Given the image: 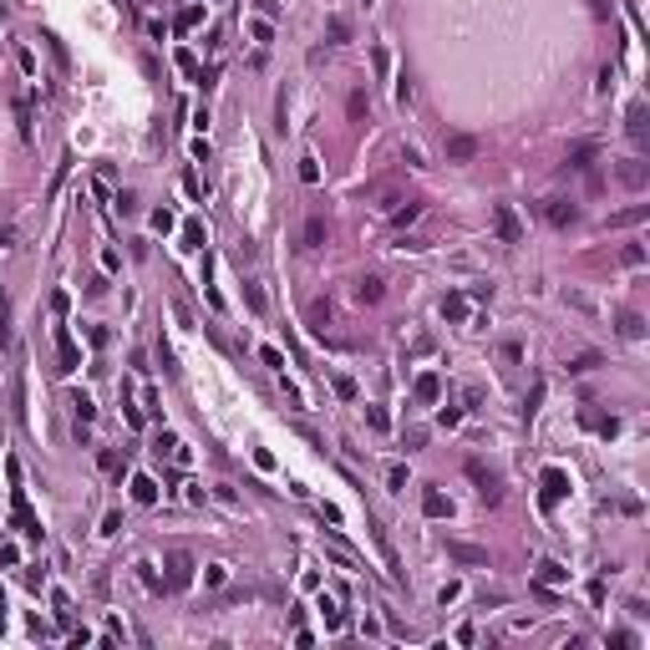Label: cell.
<instances>
[{"label": "cell", "mask_w": 650, "mask_h": 650, "mask_svg": "<svg viewBox=\"0 0 650 650\" xmlns=\"http://www.w3.org/2000/svg\"><path fill=\"white\" fill-rule=\"evenodd\" d=\"M462 473L478 483V493H483V503H488V508H498V498H503L498 473H493V467H483V458H462Z\"/></svg>", "instance_id": "obj_1"}, {"label": "cell", "mask_w": 650, "mask_h": 650, "mask_svg": "<svg viewBox=\"0 0 650 650\" xmlns=\"http://www.w3.org/2000/svg\"><path fill=\"white\" fill-rule=\"evenodd\" d=\"M493 234H498L503 244H524V224H518V214L508 203H493Z\"/></svg>", "instance_id": "obj_2"}, {"label": "cell", "mask_w": 650, "mask_h": 650, "mask_svg": "<svg viewBox=\"0 0 650 650\" xmlns=\"http://www.w3.org/2000/svg\"><path fill=\"white\" fill-rule=\"evenodd\" d=\"M193 584V559L183 549H173L168 554V590H188Z\"/></svg>", "instance_id": "obj_3"}, {"label": "cell", "mask_w": 650, "mask_h": 650, "mask_svg": "<svg viewBox=\"0 0 650 650\" xmlns=\"http://www.w3.org/2000/svg\"><path fill=\"white\" fill-rule=\"evenodd\" d=\"M325 239H330V224L320 214H310L305 229H300V249H325Z\"/></svg>", "instance_id": "obj_4"}, {"label": "cell", "mask_w": 650, "mask_h": 650, "mask_svg": "<svg viewBox=\"0 0 650 650\" xmlns=\"http://www.w3.org/2000/svg\"><path fill=\"white\" fill-rule=\"evenodd\" d=\"M564 493H569V473L564 467H549V473H543V508H554Z\"/></svg>", "instance_id": "obj_5"}, {"label": "cell", "mask_w": 650, "mask_h": 650, "mask_svg": "<svg viewBox=\"0 0 650 650\" xmlns=\"http://www.w3.org/2000/svg\"><path fill=\"white\" fill-rule=\"evenodd\" d=\"M543 218H549L554 229H569V224L579 218V209H574L569 199H549V203H543Z\"/></svg>", "instance_id": "obj_6"}, {"label": "cell", "mask_w": 650, "mask_h": 650, "mask_svg": "<svg viewBox=\"0 0 650 650\" xmlns=\"http://www.w3.org/2000/svg\"><path fill=\"white\" fill-rule=\"evenodd\" d=\"M473 158H478V137H467V133L447 137V163H473Z\"/></svg>", "instance_id": "obj_7"}, {"label": "cell", "mask_w": 650, "mask_h": 650, "mask_svg": "<svg viewBox=\"0 0 650 650\" xmlns=\"http://www.w3.org/2000/svg\"><path fill=\"white\" fill-rule=\"evenodd\" d=\"M56 350H61V371H76V366H82V350L71 346L67 325H56Z\"/></svg>", "instance_id": "obj_8"}, {"label": "cell", "mask_w": 650, "mask_h": 650, "mask_svg": "<svg viewBox=\"0 0 650 650\" xmlns=\"http://www.w3.org/2000/svg\"><path fill=\"white\" fill-rule=\"evenodd\" d=\"M366 112H371V97L361 92V87H350V97H346V117H350V122H366Z\"/></svg>", "instance_id": "obj_9"}, {"label": "cell", "mask_w": 650, "mask_h": 650, "mask_svg": "<svg viewBox=\"0 0 650 650\" xmlns=\"http://www.w3.org/2000/svg\"><path fill=\"white\" fill-rule=\"evenodd\" d=\"M447 554H452V559H462V564H488V549H478V543H458V539H452V543H447Z\"/></svg>", "instance_id": "obj_10"}, {"label": "cell", "mask_w": 650, "mask_h": 650, "mask_svg": "<svg viewBox=\"0 0 650 650\" xmlns=\"http://www.w3.org/2000/svg\"><path fill=\"white\" fill-rule=\"evenodd\" d=\"M442 320L462 325L467 320V295H442Z\"/></svg>", "instance_id": "obj_11"}, {"label": "cell", "mask_w": 650, "mask_h": 650, "mask_svg": "<svg viewBox=\"0 0 650 650\" xmlns=\"http://www.w3.org/2000/svg\"><path fill=\"white\" fill-rule=\"evenodd\" d=\"M381 295H386V284L376 280V275H366V280H356V300H361V305H376V300H381Z\"/></svg>", "instance_id": "obj_12"}, {"label": "cell", "mask_w": 650, "mask_h": 650, "mask_svg": "<svg viewBox=\"0 0 650 650\" xmlns=\"http://www.w3.org/2000/svg\"><path fill=\"white\" fill-rule=\"evenodd\" d=\"M422 513H427V518H447V513H452V503L442 498L437 488H427V493H422Z\"/></svg>", "instance_id": "obj_13"}, {"label": "cell", "mask_w": 650, "mask_h": 650, "mask_svg": "<svg viewBox=\"0 0 650 650\" xmlns=\"http://www.w3.org/2000/svg\"><path fill=\"white\" fill-rule=\"evenodd\" d=\"M442 396V376L437 371H422L417 376V401H437Z\"/></svg>", "instance_id": "obj_14"}, {"label": "cell", "mask_w": 650, "mask_h": 650, "mask_svg": "<svg viewBox=\"0 0 650 650\" xmlns=\"http://www.w3.org/2000/svg\"><path fill=\"white\" fill-rule=\"evenodd\" d=\"M620 183H625V188H645V163L630 158L625 168H620Z\"/></svg>", "instance_id": "obj_15"}, {"label": "cell", "mask_w": 650, "mask_h": 650, "mask_svg": "<svg viewBox=\"0 0 650 650\" xmlns=\"http://www.w3.org/2000/svg\"><path fill=\"white\" fill-rule=\"evenodd\" d=\"M564 579H569L564 564H554V559H543V564H539V584H549V590H554V584H564Z\"/></svg>", "instance_id": "obj_16"}, {"label": "cell", "mask_w": 650, "mask_h": 650, "mask_svg": "<svg viewBox=\"0 0 650 650\" xmlns=\"http://www.w3.org/2000/svg\"><path fill=\"white\" fill-rule=\"evenodd\" d=\"M640 218H650V203H635V209H625V214H615V218H609V229H625V224H640Z\"/></svg>", "instance_id": "obj_17"}, {"label": "cell", "mask_w": 650, "mask_h": 650, "mask_svg": "<svg viewBox=\"0 0 650 650\" xmlns=\"http://www.w3.org/2000/svg\"><path fill=\"white\" fill-rule=\"evenodd\" d=\"M590 163H594V142H579V148L569 153V163H564V168H574V173H584Z\"/></svg>", "instance_id": "obj_18"}, {"label": "cell", "mask_w": 650, "mask_h": 650, "mask_svg": "<svg viewBox=\"0 0 650 650\" xmlns=\"http://www.w3.org/2000/svg\"><path fill=\"white\" fill-rule=\"evenodd\" d=\"M320 615H325V630H346V609H335V600H320Z\"/></svg>", "instance_id": "obj_19"}, {"label": "cell", "mask_w": 650, "mask_h": 650, "mask_svg": "<svg viewBox=\"0 0 650 650\" xmlns=\"http://www.w3.org/2000/svg\"><path fill=\"white\" fill-rule=\"evenodd\" d=\"M133 498L137 503H158V483H153V478H133Z\"/></svg>", "instance_id": "obj_20"}, {"label": "cell", "mask_w": 650, "mask_h": 650, "mask_svg": "<svg viewBox=\"0 0 650 650\" xmlns=\"http://www.w3.org/2000/svg\"><path fill=\"white\" fill-rule=\"evenodd\" d=\"M137 579L148 584L153 594H163V590H168V579H163V574H158V569H153V564H137Z\"/></svg>", "instance_id": "obj_21"}, {"label": "cell", "mask_w": 650, "mask_h": 650, "mask_svg": "<svg viewBox=\"0 0 650 650\" xmlns=\"http://www.w3.org/2000/svg\"><path fill=\"white\" fill-rule=\"evenodd\" d=\"M594 366H600V350H584V356L569 361V376H584V371H594Z\"/></svg>", "instance_id": "obj_22"}, {"label": "cell", "mask_w": 650, "mask_h": 650, "mask_svg": "<svg viewBox=\"0 0 650 650\" xmlns=\"http://www.w3.org/2000/svg\"><path fill=\"white\" fill-rule=\"evenodd\" d=\"M71 412H76V427H87L97 417V407H92V396H71Z\"/></svg>", "instance_id": "obj_23"}, {"label": "cell", "mask_w": 650, "mask_h": 650, "mask_svg": "<svg viewBox=\"0 0 650 650\" xmlns=\"http://www.w3.org/2000/svg\"><path fill=\"white\" fill-rule=\"evenodd\" d=\"M97 467H102V473H112V478H122V458H117L112 447H102V452H97Z\"/></svg>", "instance_id": "obj_24"}, {"label": "cell", "mask_w": 650, "mask_h": 650, "mask_svg": "<svg viewBox=\"0 0 650 650\" xmlns=\"http://www.w3.org/2000/svg\"><path fill=\"white\" fill-rule=\"evenodd\" d=\"M325 31H330V46H346V41H350V25H346L341 16H330V25H325Z\"/></svg>", "instance_id": "obj_25"}, {"label": "cell", "mask_w": 650, "mask_h": 650, "mask_svg": "<svg viewBox=\"0 0 650 650\" xmlns=\"http://www.w3.org/2000/svg\"><path fill=\"white\" fill-rule=\"evenodd\" d=\"M300 178H305V183H320V158H315V153H305V158H300Z\"/></svg>", "instance_id": "obj_26"}, {"label": "cell", "mask_w": 650, "mask_h": 650, "mask_svg": "<svg viewBox=\"0 0 650 650\" xmlns=\"http://www.w3.org/2000/svg\"><path fill=\"white\" fill-rule=\"evenodd\" d=\"M625 127H630V137L640 142V137H645V107H630V117H625Z\"/></svg>", "instance_id": "obj_27"}, {"label": "cell", "mask_w": 650, "mask_h": 650, "mask_svg": "<svg viewBox=\"0 0 650 650\" xmlns=\"http://www.w3.org/2000/svg\"><path fill=\"white\" fill-rule=\"evenodd\" d=\"M249 36H254L259 46H269V41H275V25H269V21H249Z\"/></svg>", "instance_id": "obj_28"}, {"label": "cell", "mask_w": 650, "mask_h": 650, "mask_svg": "<svg viewBox=\"0 0 650 650\" xmlns=\"http://www.w3.org/2000/svg\"><path fill=\"white\" fill-rule=\"evenodd\" d=\"M386 488H392V493H401V488H407V467H401V462H392V467H386Z\"/></svg>", "instance_id": "obj_29"}, {"label": "cell", "mask_w": 650, "mask_h": 650, "mask_svg": "<svg viewBox=\"0 0 650 650\" xmlns=\"http://www.w3.org/2000/svg\"><path fill=\"white\" fill-rule=\"evenodd\" d=\"M199 21H203V5H183V16H178V31H193Z\"/></svg>", "instance_id": "obj_30"}, {"label": "cell", "mask_w": 650, "mask_h": 650, "mask_svg": "<svg viewBox=\"0 0 650 650\" xmlns=\"http://www.w3.org/2000/svg\"><path fill=\"white\" fill-rule=\"evenodd\" d=\"M310 325H315V330H320V325H330V300H315V305H310Z\"/></svg>", "instance_id": "obj_31"}, {"label": "cell", "mask_w": 650, "mask_h": 650, "mask_svg": "<svg viewBox=\"0 0 650 650\" xmlns=\"http://www.w3.org/2000/svg\"><path fill=\"white\" fill-rule=\"evenodd\" d=\"M203 584H209V590H218V584H229V569H224V564H209V569H203Z\"/></svg>", "instance_id": "obj_32"}, {"label": "cell", "mask_w": 650, "mask_h": 650, "mask_svg": "<svg viewBox=\"0 0 650 650\" xmlns=\"http://www.w3.org/2000/svg\"><path fill=\"white\" fill-rule=\"evenodd\" d=\"M173 61H178V67H183L188 76H199V61H193V51H188V46H178V51H173Z\"/></svg>", "instance_id": "obj_33"}, {"label": "cell", "mask_w": 650, "mask_h": 650, "mask_svg": "<svg viewBox=\"0 0 650 650\" xmlns=\"http://www.w3.org/2000/svg\"><path fill=\"white\" fill-rule=\"evenodd\" d=\"M620 330H625V335H630V341H635V335H640V330H645V320H640V315H620Z\"/></svg>", "instance_id": "obj_34"}, {"label": "cell", "mask_w": 650, "mask_h": 650, "mask_svg": "<svg viewBox=\"0 0 650 650\" xmlns=\"http://www.w3.org/2000/svg\"><path fill=\"white\" fill-rule=\"evenodd\" d=\"M366 422L376 427V432H386V427H392V422H386V412H381V407H366Z\"/></svg>", "instance_id": "obj_35"}, {"label": "cell", "mask_w": 650, "mask_h": 650, "mask_svg": "<svg viewBox=\"0 0 650 650\" xmlns=\"http://www.w3.org/2000/svg\"><path fill=\"white\" fill-rule=\"evenodd\" d=\"M173 224H178V218L168 214V209H158V214H153V229H158V234H168V229H173Z\"/></svg>", "instance_id": "obj_36"}, {"label": "cell", "mask_w": 650, "mask_h": 650, "mask_svg": "<svg viewBox=\"0 0 650 650\" xmlns=\"http://www.w3.org/2000/svg\"><path fill=\"white\" fill-rule=\"evenodd\" d=\"M244 300H249V310H254V315H259V310H265V295H259L254 284H244Z\"/></svg>", "instance_id": "obj_37"}, {"label": "cell", "mask_w": 650, "mask_h": 650, "mask_svg": "<svg viewBox=\"0 0 650 650\" xmlns=\"http://www.w3.org/2000/svg\"><path fill=\"white\" fill-rule=\"evenodd\" d=\"M437 422H442V427H458V422H462V412H458V407H442V412H437Z\"/></svg>", "instance_id": "obj_38"}, {"label": "cell", "mask_w": 650, "mask_h": 650, "mask_svg": "<svg viewBox=\"0 0 650 650\" xmlns=\"http://www.w3.org/2000/svg\"><path fill=\"white\" fill-rule=\"evenodd\" d=\"M543 392H549V386H543V381L534 386V392H528V407H524V412H528V417H534V412H539V401H543Z\"/></svg>", "instance_id": "obj_39"}, {"label": "cell", "mask_w": 650, "mask_h": 650, "mask_svg": "<svg viewBox=\"0 0 650 650\" xmlns=\"http://www.w3.org/2000/svg\"><path fill=\"white\" fill-rule=\"evenodd\" d=\"M620 259H625V265H645V249H640V244H625V254H620Z\"/></svg>", "instance_id": "obj_40"}, {"label": "cell", "mask_w": 650, "mask_h": 650, "mask_svg": "<svg viewBox=\"0 0 650 650\" xmlns=\"http://www.w3.org/2000/svg\"><path fill=\"white\" fill-rule=\"evenodd\" d=\"M0 564H21V549H16V543H0Z\"/></svg>", "instance_id": "obj_41"}, {"label": "cell", "mask_w": 650, "mask_h": 650, "mask_svg": "<svg viewBox=\"0 0 650 650\" xmlns=\"http://www.w3.org/2000/svg\"><path fill=\"white\" fill-rule=\"evenodd\" d=\"M254 467H265V473H269V467H275V452H265V447H254Z\"/></svg>", "instance_id": "obj_42"}, {"label": "cell", "mask_w": 650, "mask_h": 650, "mask_svg": "<svg viewBox=\"0 0 650 650\" xmlns=\"http://www.w3.org/2000/svg\"><path fill=\"white\" fill-rule=\"evenodd\" d=\"M0 249H16V229H10V224L0 229Z\"/></svg>", "instance_id": "obj_43"}, {"label": "cell", "mask_w": 650, "mask_h": 650, "mask_svg": "<svg viewBox=\"0 0 650 650\" xmlns=\"http://www.w3.org/2000/svg\"><path fill=\"white\" fill-rule=\"evenodd\" d=\"M5 310H10V295H5V290H0V320H5Z\"/></svg>", "instance_id": "obj_44"}]
</instances>
